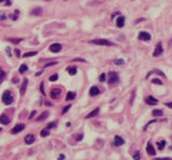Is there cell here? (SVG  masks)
<instances>
[{
    "label": "cell",
    "mask_w": 172,
    "mask_h": 160,
    "mask_svg": "<svg viewBox=\"0 0 172 160\" xmlns=\"http://www.w3.org/2000/svg\"><path fill=\"white\" fill-rule=\"evenodd\" d=\"M118 14H119V12H115V13H114V14H112V16H111V17L113 18V17H114V16H115V15H118Z\"/></svg>",
    "instance_id": "cell-49"
},
{
    "label": "cell",
    "mask_w": 172,
    "mask_h": 160,
    "mask_svg": "<svg viewBox=\"0 0 172 160\" xmlns=\"http://www.w3.org/2000/svg\"><path fill=\"white\" fill-rule=\"evenodd\" d=\"M34 142V134H28V135L25 138V143H26V144L30 145V144H32Z\"/></svg>",
    "instance_id": "cell-15"
},
{
    "label": "cell",
    "mask_w": 172,
    "mask_h": 160,
    "mask_svg": "<svg viewBox=\"0 0 172 160\" xmlns=\"http://www.w3.org/2000/svg\"><path fill=\"white\" fill-rule=\"evenodd\" d=\"M43 73V70H41V71H39V72L37 73V76H39V75H41V74Z\"/></svg>",
    "instance_id": "cell-48"
},
{
    "label": "cell",
    "mask_w": 172,
    "mask_h": 160,
    "mask_svg": "<svg viewBox=\"0 0 172 160\" xmlns=\"http://www.w3.org/2000/svg\"><path fill=\"white\" fill-rule=\"evenodd\" d=\"M35 113H37V112H35V111H32V112H31V114H30V116H29V118H32V117H34V115H35Z\"/></svg>",
    "instance_id": "cell-44"
},
{
    "label": "cell",
    "mask_w": 172,
    "mask_h": 160,
    "mask_svg": "<svg viewBox=\"0 0 172 160\" xmlns=\"http://www.w3.org/2000/svg\"><path fill=\"white\" fill-rule=\"evenodd\" d=\"M38 54V52H35V51H34V52H28V53H25L23 56H24L25 58L26 57H31V56H34V55H37Z\"/></svg>",
    "instance_id": "cell-25"
},
{
    "label": "cell",
    "mask_w": 172,
    "mask_h": 160,
    "mask_svg": "<svg viewBox=\"0 0 172 160\" xmlns=\"http://www.w3.org/2000/svg\"><path fill=\"white\" fill-rule=\"evenodd\" d=\"M5 75H6V74H5L4 71H3L2 69H0V83H1V82H2L3 80H4Z\"/></svg>",
    "instance_id": "cell-29"
},
{
    "label": "cell",
    "mask_w": 172,
    "mask_h": 160,
    "mask_svg": "<svg viewBox=\"0 0 172 160\" xmlns=\"http://www.w3.org/2000/svg\"><path fill=\"white\" fill-rule=\"evenodd\" d=\"M119 82V76H118V73L117 72H114V71H111L110 72V79H109V84L110 85H113V84H116Z\"/></svg>",
    "instance_id": "cell-3"
},
{
    "label": "cell",
    "mask_w": 172,
    "mask_h": 160,
    "mask_svg": "<svg viewBox=\"0 0 172 160\" xmlns=\"http://www.w3.org/2000/svg\"><path fill=\"white\" fill-rule=\"evenodd\" d=\"M1 130H2V129H1V128H0V131H1Z\"/></svg>",
    "instance_id": "cell-55"
},
{
    "label": "cell",
    "mask_w": 172,
    "mask_h": 160,
    "mask_svg": "<svg viewBox=\"0 0 172 160\" xmlns=\"http://www.w3.org/2000/svg\"><path fill=\"white\" fill-rule=\"evenodd\" d=\"M99 112H100V109L99 107H97V109H95V110H93L92 112H90L88 115H86V118L87 119H89V118H93V117H95V116H97L99 114Z\"/></svg>",
    "instance_id": "cell-13"
},
{
    "label": "cell",
    "mask_w": 172,
    "mask_h": 160,
    "mask_svg": "<svg viewBox=\"0 0 172 160\" xmlns=\"http://www.w3.org/2000/svg\"><path fill=\"white\" fill-rule=\"evenodd\" d=\"M13 101H14V98H13L11 91L5 90L2 95V102L4 104H6V105H9V104L13 103Z\"/></svg>",
    "instance_id": "cell-1"
},
{
    "label": "cell",
    "mask_w": 172,
    "mask_h": 160,
    "mask_svg": "<svg viewBox=\"0 0 172 160\" xmlns=\"http://www.w3.org/2000/svg\"><path fill=\"white\" fill-rule=\"evenodd\" d=\"M61 48H63L61 44H59V43H54V44H52L51 46H50V51L53 52V53H58V52L61 51Z\"/></svg>",
    "instance_id": "cell-7"
},
{
    "label": "cell",
    "mask_w": 172,
    "mask_h": 160,
    "mask_svg": "<svg viewBox=\"0 0 172 160\" xmlns=\"http://www.w3.org/2000/svg\"><path fill=\"white\" fill-rule=\"evenodd\" d=\"M99 81H100V82H104V81H105V74H104V73H102L101 75L99 76Z\"/></svg>",
    "instance_id": "cell-37"
},
{
    "label": "cell",
    "mask_w": 172,
    "mask_h": 160,
    "mask_svg": "<svg viewBox=\"0 0 172 160\" xmlns=\"http://www.w3.org/2000/svg\"><path fill=\"white\" fill-rule=\"evenodd\" d=\"M58 160H65V155L61 154V155L59 156V158H58Z\"/></svg>",
    "instance_id": "cell-45"
},
{
    "label": "cell",
    "mask_w": 172,
    "mask_h": 160,
    "mask_svg": "<svg viewBox=\"0 0 172 160\" xmlns=\"http://www.w3.org/2000/svg\"><path fill=\"white\" fill-rule=\"evenodd\" d=\"M0 18H1L2 21H3V19H5V15H1V17H0Z\"/></svg>",
    "instance_id": "cell-51"
},
{
    "label": "cell",
    "mask_w": 172,
    "mask_h": 160,
    "mask_svg": "<svg viewBox=\"0 0 172 160\" xmlns=\"http://www.w3.org/2000/svg\"><path fill=\"white\" fill-rule=\"evenodd\" d=\"M166 105H167L168 107H170V109H171V107H172V103H171V102H167V103H166Z\"/></svg>",
    "instance_id": "cell-46"
},
{
    "label": "cell",
    "mask_w": 172,
    "mask_h": 160,
    "mask_svg": "<svg viewBox=\"0 0 172 160\" xmlns=\"http://www.w3.org/2000/svg\"><path fill=\"white\" fill-rule=\"evenodd\" d=\"M18 14H19V11H18V10H15V11H14V14H10L9 17H11L13 21H16V19H17Z\"/></svg>",
    "instance_id": "cell-24"
},
{
    "label": "cell",
    "mask_w": 172,
    "mask_h": 160,
    "mask_svg": "<svg viewBox=\"0 0 172 160\" xmlns=\"http://www.w3.org/2000/svg\"><path fill=\"white\" fill-rule=\"evenodd\" d=\"M163 52H164L163 45H161V43L159 42V43L157 44V46L155 47V51H154V53H153V56H154V57H158V56H160V55L163 54Z\"/></svg>",
    "instance_id": "cell-6"
},
{
    "label": "cell",
    "mask_w": 172,
    "mask_h": 160,
    "mask_svg": "<svg viewBox=\"0 0 172 160\" xmlns=\"http://www.w3.org/2000/svg\"><path fill=\"white\" fill-rule=\"evenodd\" d=\"M113 63H114L115 64H117V66H121V64H125V60L124 59H114L113 60Z\"/></svg>",
    "instance_id": "cell-26"
},
{
    "label": "cell",
    "mask_w": 172,
    "mask_h": 160,
    "mask_svg": "<svg viewBox=\"0 0 172 160\" xmlns=\"http://www.w3.org/2000/svg\"><path fill=\"white\" fill-rule=\"evenodd\" d=\"M60 94H61V90L59 88H53L50 93V96H51L52 99H58L60 96Z\"/></svg>",
    "instance_id": "cell-5"
},
{
    "label": "cell",
    "mask_w": 172,
    "mask_h": 160,
    "mask_svg": "<svg viewBox=\"0 0 172 160\" xmlns=\"http://www.w3.org/2000/svg\"><path fill=\"white\" fill-rule=\"evenodd\" d=\"M30 14H31V15H37V16L41 15V14H42V9H41V8H37V9H34V10H31V11H30Z\"/></svg>",
    "instance_id": "cell-20"
},
{
    "label": "cell",
    "mask_w": 172,
    "mask_h": 160,
    "mask_svg": "<svg viewBox=\"0 0 172 160\" xmlns=\"http://www.w3.org/2000/svg\"><path fill=\"white\" fill-rule=\"evenodd\" d=\"M45 1H51V0H45Z\"/></svg>",
    "instance_id": "cell-54"
},
{
    "label": "cell",
    "mask_w": 172,
    "mask_h": 160,
    "mask_svg": "<svg viewBox=\"0 0 172 160\" xmlns=\"http://www.w3.org/2000/svg\"><path fill=\"white\" fill-rule=\"evenodd\" d=\"M89 43L97 44V45H103V46H112L113 45L112 42H110L109 40H105V39H95V40L89 41Z\"/></svg>",
    "instance_id": "cell-2"
},
{
    "label": "cell",
    "mask_w": 172,
    "mask_h": 160,
    "mask_svg": "<svg viewBox=\"0 0 172 160\" xmlns=\"http://www.w3.org/2000/svg\"><path fill=\"white\" fill-rule=\"evenodd\" d=\"M152 83H154V84H158V85H161V84H163V82H161L159 79H153V80H152Z\"/></svg>",
    "instance_id": "cell-33"
},
{
    "label": "cell",
    "mask_w": 172,
    "mask_h": 160,
    "mask_svg": "<svg viewBox=\"0 0 172 160\" xmlns=\"http://www.w3.org/2000/svg\"><path fill=\"white\" fill-rule=\"evenodd\" d=\"M140 158H141V156H140V153H136V154L134 155V159L135 160H140Z\"/></svg>",
    "instance_id": "cell-35"
},
{
    "label": "cell",
    "mask_w": 172,
    "mask_h": 160,
    "mask_svg": "<svg viewBox=\"0 0 172 160\" xmlns=\"http://www.w3.org/2000/svg\"><path fill=\"white\" fill-rule=\"evenodd\" d=\"M8 41L10 42V43H13V44H18L19 42H22L23 41V39H21V38H9L8 39Z\"/></svg>",
    "instance_id": "cell-19"
},
{
    "label": "cell",
    "mask_w": 172,
    "mask_h": 160,
    "mask_svg": "<svg viewBox=\"0 0 172 160\" xmlns=\"http://www.w3.org/2000/svg\"><path fill=\"white\" fill-rule=\"evenodd\" d=\"M146 152H147V154L151 155V156H155V155H156V151H155L154 146L152 145L151 143H148V145L146 146Z\"/></svg>",
    "instance_id": "cell-10"
},
{
    "label": "cell",
    "mask_w": 172,
    "mask_h": 160,
    "mask_svg": "<svg viewBox=\"0 0 172 160\" xmlns=\"http://www.w3.org/2000/svg\"><path fill=\"white\" fill-rule=\"evenodd\" d=\"M73 61H83V63H85L86 60L82 59V58H75V59H73Z\"/></svg>",
    "instance_id": "cell-43"
},
{
    "label": "cell",
    "mask_w": 172,
    "mask_h": 160,
    "mask_svg": "<svg viewBox=\"0 0 172 160\" xmlns=\"http://www.w3.org/2000/svg\"><path fill=\"white\" fill-rule=\"evenodd\" d=\"M5 4H6V5H10V4H11V1H10V0H8V1L5 2Z\"/></svg>",
    "instance_id": "cell-50"
},
{
    "label": "cell",
    "mask_w": 172,
    "mask_h": 160,
    "mask_svg": "<svg viewBox=\"0 0 172 160\" xmlns=\"http://www.w3.org/2000/svg\"><path fill=\"white\" fill-rule=\"evenodd\" d=\"M24 129H25V125H24V124H17V125H16L14 128L12 129V133H13V134H16V133L23 131Z\"/></svg>",
    "instance_id": "cell-8"
},
{
    "label": "cell",
    "mask_w": 172,
    "mask_h": 160,
    "mask_svg": "<svg viewBox=\"0 0 172 160\" xmlns=\"http://www.w3.org/2000/svg\"><path fill=\"white\" fill-rule=\"evenodd\" d=\"M155 160H171L170 157H165V158H155Z\"/></svg>",
    "instance_id": "cell-42"
},
{
    "label": "cell",
    "mask_w": 172,
    "mask_h": 160,
    "mask_svg": "<svg viewBox=\"0 0 172 160\" xmlns=\"http://www.w3.org/2000/svg\"><path fill=\"white\" fill-rule=\"evenodd\" d=\"M165 145H166V141H159V142H157V146L159 147V149H163L165 147Z\"/></svg>",
    "instance_id": "cell-30"
},
{
    "label": "cell",
    "mask_w": 172,
    "mask_h": 160,
    "mask_svg": "<svg viewBox=\"0 0 172 160\" xmlns=\"http://www.w3.org/2000/svg\"><path fill=\"white\" fill-rule=\"evenodd\" d=\"M70 107H71L70 104H69V105H67V106H65V107H64V110H63V114H66V113L68 112V111L70 110Z\"/></svg>",
    "instance_id": "cell-36"
},
{
    "label": "cell",
    "mask_w": 172,
    "mask_h": 160,
    "mask_svg": "<svg viewBox=\"0 0 172 160\" xmlns=\"http://www.w3.org/2000/svg\"><path fill=\"white\" fill-rule=\"evenodd\" d=\"M3 1H4V0H0V2H3Z\"/></svg>",
    "instance_id": "cell-53"
},
{
    "label": "cell",
    "mask_w": 172,
    "mask_h": 160,
    "mask_svg": "<svg viewBox=\"0 0 172 160\" xmlns=\"http://www.w3.org/2000/svg\"><path fill=\"white\" fill-rule=\"evenodd\" d=\"M100 94V90H99V88L97 87V86H93L92 88L89 89V95L90 96H96V95H99Z\"/></svg>",
    "instance_id": "cell-16"
},
{
    "label": "cell",
    "mask_w": 172,
    "mask_h": 160,
    "mask_svg": "<svg viewBox=\"0 0 172 160\" xmlns=\"http://www.w3.org/2000/svg\"><path fill=\"white\" fill-rule=\"evenodd\" d=\"M27 70H28V67L26 66L25 64H23L22 66L19 67V73H21V74H24V73H25Z\"/></svg>",
    "instance_id": "cell-23"
},
{
    "label": "cell",
    "mask_w": 172,
    "mask_h": 160,
    "mask_svg": "<svg viewBox=\"0 0 172 160\" xmlns=\"http://www.w3.org/2000/svg\"><path fill=\"white\" fill-rule=\"evenodd\" d=\"M163 111H160V110H154L153 111V115L154 116H163Z\"/></svg>",
    "instance_id": "cell-27"
},
{
    "label": "cell",
    "mask_w": 172,
    "mask_h": 160,
    "mask_svg": "<svg viewBox=\"0 0 172 160\" xmlns=\"http://www.w3.org/2000/svg\"><path fill=\"white\" fill-rule=\"evenodd\" d=\"M124 25H125V17H124V16L119 15L118 18H117V21H116V26L119 27V28H122V27H124Z\"/></svg>",
    "instance_id": "cell-12"
},
{
    "label": "cell",
    "mask_w": 172,
    "mask_h": 160,
    "mask_svg": "<svg viewBox=\"0 0 172 160\" xmlns=\"http://www.w3.org/2000/svg\"><path fill=\"white\" fill-rule=\"evenodd\" d=\"M146 103L147 104H151V105H154V104H157L158 103V100L156 98H154L153 96H148L146 98Z\"/></svg>",
    "instance_id": "cell-14"
},
{
    "label": "cell",
    "mask_w": 172,
    "mask_h": 160,
    "mask_svg": "<svg viewBox=\"0 0 172 160\" xmlns=\"http://www.w3.org/2000/svg\"><path fill=\"white\" fill-rule=\"evenodd\" d=\"M67 71H68V73H69V74H71V75H74V74H76L77 69L75 67H68Z\"/></svg>",
    "instance_id": "cell-21"
},
{
    "label": "cell",
    "mask_w": 172,
    "mask_h": 160,
    "mask_svg": "<svg viewBox=\"0 0 172 160\" xmlns=\"http://www.w3.org/2000/svg\"><path fill=\"white\" fill-rule=\"evenodd\" d=\"M0 123H1L2 125H9L10 118L5 115V114H1V115H0Z\"/></svg>",
    "instance_id": "cell-11"
},
{
    "label": "cell",
    "mask_w": 172,
    "mask_h": 160,
    "mask_svg": "<svg viewBox=\"0 0 172 160\" xmlns=\"http://www.w3.org/2000/svg\"><path fill=\"white\" fill-rule=\"evenodd\" d=\"M56 127V123H50V124H47V127H46V129H52V128H55Z\"/></svg>",
    "instance_id": "cell-31"
},
{
    "label": "cell",
    "mask_w": 172,
    "mask_h": 160,
    "mask_svg": "<svg viewBox=\"0 0 172 160\" xmlns=\"http://www.w3.org/2000/svg\"><path fill=\"white\" fill-rule=\"evenodd\" d=\"M27 84H28V80L25 79L24 81H23V84H22V87H21V95H22V96L25 94L26 88H27Z\"/></svg>",
    "instance_id": "cell-17"
},
{
    "label": "cell",
    "mask_w": 172,
    "mask_h": 160,
    "mask_svg": "<svg viewBox=\"0 0 172 160\" xmlns=\"http://www.w3.org/2000/svg\"><path fill=\"white\" fill-rule=\"evenodd\" d=\"M83 136H84V135L82 134V133H81V134H79V135L76 136V141H79V142L82 141V140H83Z\"/></svg>",
    "instance_id": "cell-39"
},
{
    "label": "cell",
    "mask_w": 172,
    "mask_h": 160,
    "mask_svg": "<svg viewBox=\"0 0 172 160\" xmlns=\"http://www.w3.org/2000/svg\"><path fill=\"white\" fill-rule=\"evenodd\" d=\"M124 143H125V141L122 136H119V135L114 136V146H121V145L124 144Z\"/></svg>",
    "instance_id": "cell-9"
},
{
    "label": "cell",
    "mask_w": 172,
    "mask_h": 160,
    "mask_svg": "<svg viewBox=\"0 0 172 160\" xmlns=\"http://www.w3.org/2000/svg\"><path fill=\"white\" fill-rule=\"evenodd\" d=\"M45 103H46V105H48V106H51V105H52V104H51L50 102H48V101H46V102H45Z\"/></svg>",
    "instance_id": "cell-52"
},
{
    "label": "cell",
    "mask_w": 172,
    "mask_h": 160,
    "mask_svg": "<svg viewBox=\"0 0 172 160\" xmlns=\"http://www.w3.org/2000/svg\"><path fill=\"white\" fill-rule=\"evenodd\" d=\"M6 53H8V55H9V56H11V52H10V47H8V48H6Z\"/></svg>",
    "instance_id": "cell-47"
},
{
    "label": "cell",
    "mask_w": 172,
    "mask_h": 160,
    "mask_svg": "<svg viewBox=\"0 0 172 160\" xmlns=\"http://www.w3.org/2000/svg\"><path fill=\"white\" fill-rule=\"evenodd\" d=\"M153 123H156V119H154V120H151V122L148 123V124H146V126H144V130H146V128H147V127L150 126L151 124H153Z\"/></svg>",
    "instance_id": "cell-38"
},
{
    "label": "cell",
    "mask_w": 172,
    "mask_h": 160,
    "mask_svg": "<svg viewBox=\"0 0 172 160\" xmlns=\"http://www.w3.org/2000/svg\"><path fill=\"white\" fill-rule=\"evenodd\" d=\"M55 64H57V61H52V63H47V64L44 66V68H46V67H51V66H55Z\"/></svg>",
    "instance_id": "cell-34"
},
{
    "label": "cell",
    "mask_w": 172,
    "mask_h": 160,
    "mask_svg": "<svg viewBox=\"0 0 172 160\" xmlns=\"http://www.w3.org/2000/svg\"><path fill=\"white\" fill-rule=\"evenodd\" d=\"M48 134H50V131H48L47 129H44V130H42V131L40 132V135L42 136V138H44V136H47Z\"/></svg>",
    "instance_id": "cell-28"
},
{
    "label": "cell",
    "mask_w": 172,
    "mask_h": 160,
    "mask_svg": "<svg viewBox=\"0 0 172 160\" xmlns=\"http://www.w3.org/2000/svg\"><path fill=\"white\" fill-rule=\"evenodd\" d=\"M58 80V75L57 74H54V75H51L50 76V81L51 82H55V81H57Z\"/></svg>",
    "instance_id": "cell-32"
},
{
    "label": "cell",
    "mask_w": 172,
    "mask_h": 160,
    "mask_svg": "<svg viewBox=\"0 0 172 160\" xmlns=\"http://www.w3.org/2000/svg\"><path fill=\"white\" fill-rule=\"evenodd\" d=\"M40 86H41V87H40V90H41V93L44 95V87H43V86H44V84H43V82H42V83H41V85H40Z\"/></svg>",
    "instance_id": "cell-41"
},
{
    "label": "cell",
    "mask_w": 172,
    "mask_h": 160,
    "mask_svg": "<svg viewBox=\"0 0 172 160\" xmlns=\"http://www.w3.org/2000/svg\"><path fill=\"white\" fill-rule=\"evenodd\" d=\"M74 98H75V93H73V91H69V93L67 94V97L66 99L69 101V100H73Z\"/></svg>",
    "instance_id": "cell-22"
},
{
    "label": "cell",
    "mask_w": 172,
    "mask_h": 160,
    "mask_svg": "<svg viewBox=\"0 0 172 160\" xmlns=\"http://www.w3.org/2000/svg\"><path fill=\"white\" fill-rule=\"evenodd\" d=\"M138 39L141 41H150L151 40V34L146 31H141L138 35Z\"/></svg>",
    "instance_id": "cell-4"
},
{
    "label": "cell",
    "mask_w": 172,
    "mask_h": 160,
    "mask_svg": "<svg viewBox=\"0 0 172 160\" xmlns=\"http://www.w3.org/2000/svg\"><path fill=\"white\" fill-rule=\"evenodd\" d=\"M14 52H15V55H16V57H17V58H19V57H21V51H19V50H15Z\"/></svg>",
    "instance_id": "cell-40"
},
{
    "label": "cell",
    "mask_w": 172,
    "mask_h": 160,
    "mask_svg": "<svg viewBox=\"0 0 172 160\" xmlns=\"http://www.w3.org/2000/svg\"><path fill=\"white\" fill-rule=\"evenodd\" d=\"M47 116H48V112H47V111H45V112H43V113H42L41 115L37 118V122H41V120L46 119V118H47Z\"/></svg>",
    "instance_id": "cell-18"
}]
</instances>
